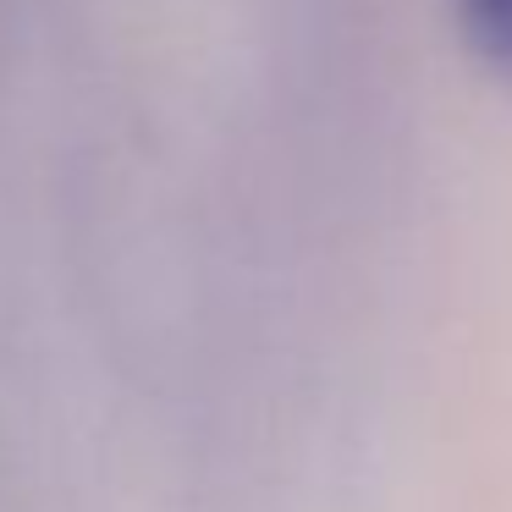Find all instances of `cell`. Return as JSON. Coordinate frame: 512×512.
<instances>
[{
  "mask_svg": "<svg viewBox=\"0 0 512 512\" xmlns=\"http://www.w3.org/2000/svg\"><path fill=\"white\" fill-rule=\"evenodd\" d=\"M468 56L512 83V0H452Z\"/></svg>",
  "mask_w": 512,
  "mask_h": 512,
  "instance_id": "6da1fadb",
  "label": "cell"
}]
</instances>
